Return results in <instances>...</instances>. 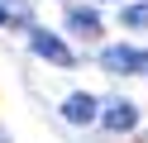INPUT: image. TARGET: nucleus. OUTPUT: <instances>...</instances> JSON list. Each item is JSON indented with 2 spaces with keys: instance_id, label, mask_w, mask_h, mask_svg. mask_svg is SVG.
Returning <instances> with one entry per match:
<instances>
[{
  "instance_id": "obj_1",
  "label": "nucleus",
  "mask_w": 148,
  "mask_h": 143,
  "mask_svg": "<svg viewBox=\"0 0 148 143\" xmlns=\"http://www.w3.org/2000/svg\"><path fill=\"white\" fill-rule=\"evenodd\" d=\"M100 67H105V72H124V76H148V53L115 43V48L100 53Z\"/></svg>"
},
{
  "instance_id": "obj_2",
  "label": "nucleus",
  "mask_w": 148,
  "mask_h": 143,
  "mask_svg": "<svg viewBox=\"0 0 148 143\" xmlns=\"http://www.w3.org/2000/svg\"><path fill=\"white\" fill-rule=\"evenodd\" d=\"M29 48L43 57V62H53V67H72L77 62V53H72L58 34H48V29H29Z\"/></svg>"
},
{
  "instance_id": "obj_3",
  "label": "nucleus",
  "mask_w": 148,
  "mask_h": 143,
  "mask_svg": "<svg viewBox=\"0 0 148 143\" xmlns=\"http://www.w3.org/2000/svg\"><path fill=\"white\" fill-rule=\"evenodd\" d=\"M96 95H86V91H77V95H67L62 100V114H67V124H91L96 119Z\"/></svg>"
},
{
  "instance_id": "obj_4",
  "label": "nucleus",
  "mask_w": 148,
  "mask_h": 143,
  "mask_svg": "<svg viewBox=\"0 0 148 143\" xmlns=\"http://www.w3.org/2000/svg\"><path fill=\"white\" fill-rule=\"evenodd\" d=\"M100 119H105L110 133H129V129L138 124V110H134L129 100H115V105H105V114H100Z\"/></svg>"
},
{
  "instance_id": "obj_5",
  "label": "nucleus",
  "mask_w": 148,
  "mask_h": 143,
  "mask_svg": "<svg viewBox=\"0 0 148 143\" xmlns=\"http://www.w3.org/2000/svg\"><path fill=\"white\" fill-rule=\"evenodd\" d=\"M67 29L96 38V34H100V14H96V10H67Z\"/></svg>"
},
{
  "instance_id": "obj_6",
  "label": "nucleus",
  "mask_w": 148,
  "mask_h": 143,
  "mask_svg": "<svg viewBox=\"0 0 148 143\" xmlns=\"http://www.w3.org/2000/svg\"><path fill=\"white\" fill-rule=\"evenodd\" d=\"M119 19H124V29H148V0L143 5H124Z\"/></svg>"
},
{
  "instance_id": "obj_7",
  "label": "nucleus",
  "mask_w": 148,
  "mask_h": 143,
  "mask_svg": "<svg viewBox=\"0 0 148 143\" xmlns=\"http://www.w3.org/2000/svg\"><path fill=\"white\" fill-rule=\"evenodd\" d=\"M0 24H5V10H0Z\"/></svg>"
}]
</instances>
